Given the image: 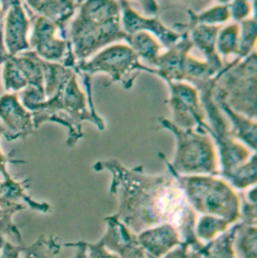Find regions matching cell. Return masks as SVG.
<instances>
[{
  "label": "cell",
  "instance_id": "obj_22",
  "mask_svg": "<svg viewBox=\"0 0 257 258\" xmlns=\"http://www.w3.org/2000/svg\"><path fill=\"white\" fill-rule=\"evenodd\" d=\"M238 227L239 221L212 241L204 243L200 251L203 258H237L234 249V240Z\"/></svg>",
  "mask_w": 257,
  "mask_h": 258
},
{
  "label": "cell",
  "instance_id": "obj_33",
  "mask_svg": "<svg viewBox=\"0 0 257 258\" xmlns=\"http://www.w3.org/2000/svg\"><path fill=\"white\" fill-rule=\"evenodd\" d=\"M18 211L0 206V235H8L13 237L18 244H23L21 233L18 227L13 223L12 217Z\"/></svg>",
  "mask_w": 257,
  "mask_h": 258
},
{
  "label": "cell",
  "instance_id": "obj_25",
  "mask_svg": "<svg viewBox=\"0 0 257 258\" xmlns=\"http://www.w3.org/2000/svg\"><path fill=\"white\" fill-rule=\"evenodd\" d=\"M234 223L224 218L212 215H201L196 220L195 234L201 242L207 243L225 232Z\"/></svg>",
  "mask_w": 257,
  "mask_h": 258
},
{
  "label": "cell",
  "instance_id": "obj_8",
  "mask_svg": "<svg viewBox=\"0 0 257 258\" xmlns=\"http://www.w3.org/2000/svg\"><path fill=\"white\" fill-rule=\"evenodd\" d=\"M166 84L169 88L167 102L172 112V120L170 121L182 129L207 133L208 125L196 88L183 81L167 82Z\"/></svg>",
  "mask_w": 257,
  "mask_h": 258
},
{
  "label": "cell",
  "instance_id": "obj_28",
  "mask_svg": "<svg viewBox=\"0 0 257 258\" xmlns=\"http://www.w3.org/2000/svg\"><path fill=\"white\" fill-rule=\"evenodd\" d=\"M257 23L252 16L239 23V42L236 59L241 60L256 51Z\"/></svg>",
  "mask_w": 257,
  "mask_h": 258
},
{
  "label": "cell",
  "instance_id": "obj_45",
  "mask_svg": "<svg viewBox=\"0 0 257 258\" xmlns=\"http://www.w3.org/2000/svg\"><path fill=\"white\" fill-rule=\"evenodd\" d=\"M249 1H251V2H255V0H249Z\"/></svg>",
  "mask_w": 257,
  "mask_h": 258
},
{
  "label": "cell",
  "instance_id": "obj_37",
  "mask_svg": "<svg viewBox=\"0 0 257 258\" xmlns=\"http://www.w3.org/2000/svg\"><path fill=\"white\" fill-rule=\"evenodd\" d=\"M24 247L23 244H12L4 239L0 251V258H21Z\"/></svg>",
  "mask_w": 257,
  "mask_h": 258
},
{
  "label": "cell",
  "instance_id": "obj_14",
  "mask_svg": "<svg viewBox=\"0 0 257 258\" xmlns=\"http://www.w3.org/2000/svg\"><path fill=\"white\" fill-rule=\"evenodd\" d=\"M181 38L161 53L156 67L155 76L164 82L184 81V70L187 56L193 48L188 30H183Z\"/></svg>",
  "mask_w": 257,
  "mask_h": 258
},
{
  "label": "cell",
  "instance_id": "obj_1",
  "mask_svg": "<svg viewBox=\"0 0 257 258\" xmlns=\"http://www.w3.org/2000/svg\"><path fill=\"white\" fill-rule=\"evenodd\" d=\"M93 168L111 174L110 194L118 201L115 215L133 233L170 223L179 231L181 242L201 249L203 242L195 234L197 213L170 172L151 175L142 165L127 168L117 159L98 161Z\"/></svg>",
  "mask_w": 257,
  "mask_h": 258
},
{
  "label": "cell",
  "instance_id": "obj_10",
  "mask_svg": "<svg viewBox=\"0 0 257 258\" xmlns=\"http://www.w3.org/2000/svg\"><path fill=\"white\" fill-rule=\"evenodd\" d=\"M122 27L126 34L139 31L149 32L154 35L163 47L169 48L182 36V32L167 26L159 16H147L137 11L128 0H120Z\"/></svg>",
  "mask_w": 257,
  "mask_h": 258
},
{
  "label": "cell",
  "instance_id": "obj_3",
  "mask_svg": "<svg viewBox=\"0 0 257 258\" xmlns=\"http://www.w3.org/2000/svg\"><path fill=\"white\" fill-rule=\"evenodd\" d=\"M31 114L35 130L46 122L66 127L68 129L67 145L70 148L77 146L84 138V122L94 124L100 131L106 129L104 119L96 118L91 113L87 95L80 86L77 74L55 95L37 105Z\"/></svg>",
  "mask_w": 257,
  "mask_h": 258
},
{
  "label": "cell",
  "instance_id": "obj_32",
  "mask_svg": "<svg viewBox=\"0 0 257 258\" xmlns=\"http://www.w3.org/2000/svg\"><path fill=\"white\" fill-rule=\"evenodd\" d=\"M255 2L249 0H231L228 3L230 20L240 23L252 16H255Z\"/></svg>",
  "mask_w": 257,
  "mask_h": 258
},
{
  "label": "cell",
  "instance_id": "obj_13",
  "mask_svg": "<svg viewBox=\"0 0 257 258\" xmlns=\"http://www.w3.org/2000/svg\"><path fill=\"white\" fill-rule=\"evenodd\" d=\"M105 221L107 228L99 241L107 249L119 258H149L140 245L137 234L133 233L115 214L107 216Z\"/></svg>",
  "mask_w": 257,
  "mask_h": 258
},
{
  "label": "cell",
  "instance_id": "obj_12",
  "mask_svg": "<svg viewBox=\"0 0 257 258\" xmlns=\"http://www.w3.org/2000/svg\"><path fill=\"white\" fill-rule=\"evenodd\" d=\"M0 120L3 135L8 141L23 139L35 131L31 112L23 107L16 93L0 97Z\"/></svg>",
  "mask_w": 257,
  "mask_h": 258
},
{
  "label": "cell",
  "instance_id": "obj_38",
  "mask_svg": "<svg viewBox=\"0 0 257 258\" xmlns=\"http://www.w3.org/2000/svg\"><path fill=\"white\" fill-rule=\"evenodd\" d=\"M130 1V0H128ZM137 2L142 8V14L147 16H159L161 6L159 0H132Z\"/></svg>",
  "mask_w": 257,
  "mask_h": 258
},
{
  "label": "cell",
  "instance_id": "obj_9",
  "mask_svg": "<svg viewBox=\"0 0 257 258\" xmlns=\"http://www.w3.org/2000/svg\"><path fill=\"white\" fill-rule=\"evenodd\" d=\"M30 18L29 46L41 59L62 63L72 47L58 26L51 20L31 12L25 6Z\"/></svg>",
  "mask_w": 257,
  "mask_h": 258
},
{
  "label": "cell",
  "instance_id": "obj_27",
  "mask_svg": "<svg viewBox=\"0 0 257 258\" xmlns=\"http://www.w3.org/2000/svg\"><path fill=\"white\" fill-rule=\"evenodd\" d=\"M217 73L205 61L191 54L187 56L184 70V81L194 88L198 85L212 80Z\"/></svg>",
  "mask_w": 257,
  "mask_h": 258
},
{
  "label": "cell",
  "instance_id": "obj_35",
  "mask_svg": "<svg viewBox=\"0 0 257 258\" xmlns=\"http://www.w3.org/2000/svg\"><path fill=\"white\" fill-rule=\"evenodd\" d=\"M240 221L257 225V203L247 201L243 196H240Z\"/></svg>",
  "mask_w": 257,
  "mask_h": 258
},
{
  "label": "cell",
  "instance_id": "obj_26",
  "mask_svg": "<svg viewBox=\"0 0 257 258\" xmlns=\"http://www.w3.org/2000/svg\"><path fill=\"white\" fill-rule=\"evenodd\" d=\"M234 249L237 258H257V225L246 224L239 220Z\"/></svg>",
  "mask_w": 257,
  "mask_h": 258
},
{
  "label": "cell",
  "instance_id": "obj_44",
  "mask_svg": "<svg viewBox=\"0 0 257 258\" xmlns=\"http://www.w3.org/2000/svg\"><path fill=\"white\" fill-rule=\"evenodd\" d=\"M75 1L77 2V4H78V5H80V4H82V3H83L84 1H86V0H75Z\"/></svg>",
  "mask_w": 257,
  "mask_h": 258
},
{
  "label": "cell",
  "instance_id": "obj_16",
  "mask_svg": "<svg viewBox=\"0 0 257 258\" xmlns=\"http://www.w3.org/2000/svg\"><path fill=\"white\" fill-rule=\"evenodd\" d=\"M29 179L24 181H16L12 177L8 180L0 181V206L8 209L21 211L26 208V204L32 210L48 213L51 211V206L46 202L34 200L26 193Z\"/></svg>",
  "mask_w": 257,
  "mask_h": 258
},
{
  "label": "cell",
  "instance_id": "obj_18",
  "mask_svg": "<svg viewBox=\"0 0 257 258\" xmlns=\"http://www.w3.org/2000/svg\"><path fill=\"white\" fill-rule=\"evenodd\" d=\"M213 98L221 112L224 114L230 128L231 135L252 152H256L257 121L249 119L233 111L225 101L214 92Z\"/></svg>",
  "mask_w": 257,
  "mask_h": 258
},
{
  "label": "cell",
  "instance_id": "obj_17",
  "mask_svg": "<svg viewBox=\"0 0 257 258\" xmlns=\"http://www.w3.org/2000/svg\"><path fill=\"white\" fill-rule=\"evenodd\" d=\"M24 5L33 13L54 22L67 38V27L79 5L75 0H24Z\"/></svg>",
  "mask_w": 257,
  "mask_h": 258
},
{
  "label": "cell",
  "instance_id": "obj_6",
  "mask_svg": "<svg viewBox=\"0 0 257 258\" xmlns=\"http://www.w3.org/2000/svg\"><path fill=\"white\" fill-rule=\"evenodd\" d=\"M214 92L236 113L257 120V53L224 63L214 77Z\"/></svg>",
  "mask_w": 257,
  "mask_h": 258
},
{
  "label": "cell",
  "instance_id": "obj_20",
  "mask_svg": "<svg viewBox=\"0 0 257 258\" xmlns=\"http://www.w3.org/2000/svg\"><path fill=\"white\" fill-rule=\"evenodd\" d=\"M124 42L133 49L144 64L154 69H156L159 57L165 49L154 35L145 31L126 34Z\"/></svg>",
  "mask_w": 257,
  "mask_h": 258
},
{
  "label": "cell",
  "instance_id": "obj_15",
  "mask_svg": "<svg viewBox=\"0 0 257 258\" xmlns=\"http://www.w3.org/2000/svg\"><path fill=\"white\" fill-rule=\"evenodd\" d=\"M137 239L149 258H162L181 243L179 231L170 223L143 230Z\"/></svg>",
  "mask_w": 257,
  "mask_h": 258
},
{
  "label": "cell",
  "instance_id": "obj_40",
  "mask_svg": "<svg viewBox=\"0 0 257 258\" xmlns=\"http://www.w3.org/2000/svg\"><path fill=\"white\" fill-rule=\"evenodd\" d=\"M4 16L5 12L3 11L2 7L0 6V64L8 57L5 47H4V42H3V27H4Z\"/></svg>",
  "mask_w": 257,
  "mask_h": 258
},
{
  "label": "cell",
  "instance_id": "obj_7",
  "mask_svg": "<svg viewBox=\"0 0 257 258\" xmlns=\"http://www.w3.org/2000/svg\"><path fill=\"white\" fill-rule=\"evenodd\" d=\"M155 69L144 64L133 49L124 41L106 46L93 56L77 63L75 72L78 76L104 74L111 83L120 84L125 90H131L137 77L142 73L155 76Z\"/></svg>",
  "mask_w": 257,
  "mask_h": 258
},
{
  "label": "cell",
  "instance_id": "obj_36",
  "mask_svg": "<svg viewBox=\"0 0 257 258\" xmlns=\"http://www.w3.org/2000/svg\"><path fill=\"white\" fill-rule=\"evenodd\" d=\"M162 258H203V256L189 244L181 242Z\"/></svg>",
  "mask_w": 257,
  "mask_h": 258
},
{
  "label": "cell",
  "instance_id": "obj_23",
  "mask_svg": "<svg viewBox=\"0 0 257 258\" xmlns=\"http://www.w3.org/2000/svg\"><path fill=\"white\" fill-rule=\"evenodd\" d=\"M239 42V23L227 22L220 26L216 36V51L226 63L236 57Z\"/></svg>",
  "mask_w": 257,
  "mask_h": 258
},
{
  "label": "cell",
  "instance_id": "obj_31",
  "mask_svg": "<svg viewBox=\"0 0 257 258\" xmlns=\"http://www.w3.org/2000/svg\"><path fill=\"white\" fill-rule=\"evenodd\" d=\"M63 246L77 249L73 258H119L117 254L107 249L100 241L96 243H89L86 241L69 242L65 243Z\"/></svg>",
  "mask_w": 257,
  "mask_h": 258
},
{
  "label": "cell",
  "instance_id": "obj_11",
  "mask_svg": "<svg viewBox=\"0 0 257 258\" xmlns=\"http://www.w3.org/2000/svg\"><path fill=\"white\" fill-rule=\"evenodd\" d=\"M30 18L22 0H14L4 16L3 42L6 53L14 56L30 49Z\"/></svg>",
  "mask_w": 257,
  "mask_h": 258
},
{
  "label": "cell",
  "instance_id": "obj_19",
  "mask_svg": "<svg viewBox=\"0 0 257 258\" xmlns=\"http://www.w3.org/2000/svg\"><path fill=\"white\" fill-rule=\"evenodd\" d=\"M220 26L198 24L188 29L193 47H197L204 55V60L218 74L224 66L216 51V36Z\"/></svg>",
  "mask_w": 257,
  "mask_h": 258
},
{
  "label": "cell",
  "instance_id": "obj_4",
  "mask_svg": "<svg viewBox=\"0 0 257 258\" xmlns=\"http://www.w3.org/2000/svg\"><path fill=\"white\" fill-rule=\"evenodd\" d=\"M168 172L176 179L190 207L200 215H212L236 223L240 220V196L222 177L213 175H179L159 153Z\"/></svg>",
  "mask_w": 257,
  "mask_h": 258
},
{
  "label": "cell",
  "instance_id": "obj_2",
  "mask_svg": "<svg viewBox=\"0 0 257 258\" xmlns=\"http://www.w3.org/2000/svg\"><path fill=\"white\" fill-rule=\"evenodd\" d=\"M121 14L120 0H86L79 5L67 27V39L77 63L124 41Z\"/></svg>",
  "mask_w": 257,
  "mask_h": 258
},
{
  "label": "cell",
  "instance_id": "obj_30",
  "mask_svg": "<svg viewBox=\"0 0 257 258\" xmlns=\"http://www.w3.org/2000/svg\"><path fill=\"white\" fill-rule=\"evenodd\" d=\"M2 63V85L6 92L17 93L27 87L25 79L10 56L7 57Z\"/></svg>",
  "mask_w": 257,
  "mask_h": 258
},
{
  "label": "cell",
  "instance_id": "obj_21",
  "mask_svg": "<svg viewBox=\"0 0 257 258\" xmlns=\"http://www.w3.org/2000/svg\"><path fill=\"white\" fill-rule=\"evenodd\" d=\"M186 13L188 14V22L174 24L173 28L175 30L181 32L183 30H188L189 28L198 24L222 26L230 21L228 4L214 3L200 12L187 11Z\"/></svg>",
  "mask_w": 257,
  "mask_h": 258
},
{
  "label": "cell",
  "instance_id": "obj_42",
  "mask_svg": "<svg viewBox=\"0 0 257 258\" xmlns=\"http://www.w3.org/2000/svg\"><path fill=\"white\" fill-rule=\"evenodd\" d=\"M4 94V88H3V85L1 84V80H0V97Z\"/></svg>",
  "mask_w": 257,
  "mask_h": 258
},
{
  "label": "cell",
  "instance_id": "obj_29",
  "mask_svg": "<svg viewBox=\"0 0 257 258\" xmlns=\"http://www.w3.org/2000/svg\"><path fill=\"white\" fill-rule=\"evenodd\" d=\"M62 243L53 235H41L34 243L25 246L22 253L24 258H56Z\"/></svg>",
  "mask_w": 257,
  "mask_h": 258
},
{
  "label": "cell",
  "instance_id": "obj_5",
  "mask_svg": "<svg viewBox=\"0 0 257 258\" xmlns=\"http://www.w3.org/2000/svg\"><path fill=\"white\" fill-rule=\"evenodd\" d=\"M163 129L175 138V153L172 161L166 157L169 166L179 175L219 174L217 150L212 138L204 132L182 129L165 118L158 119Z\"/></svg>",
  "mask_w": 257,
  "mask_h": 258
},
{
  "label": "cell",
  "instance_id": "obj_34",
  "mask_svg": "<svg viewBox=\"0 0 257 258\" xmlns=\"http://www.w3.org/2000/svg\"><path fill=\"white\" fill-rule=\"evenodd\" d=\"M169 6L183 8L187 11L200 12L215 3L214 0H164Z\"/></svg>",
  "mask_w": 257,
  "mask_h": 258
},
{
  "label": "cell",
  "instance_id": "obj_43",
  "mask_svg": "<svg viewBox=\"0 0 257 258\" xmlns=\"http://www.w3.org/2000/svg\"><path fill=\"white\" fill-rule=\"evenodd\" d=\"M3 241H4V237L2 235H0V251H1V248H2V244H3Z\"/></svg>",
  "mask_w": 257,
  "mask_h": 258
},
{
  "label": "cell",
  "instance_id": "obj_41",
  "mask_svg": "<svg viewBox=\"0 0 257 258\" xmlns=\"http://www.w3.org/2000/svg\"><path fill=\"white\" fill-rule=\"evenodd\" d=\"M215 3H219V4H228L231 0H214Z\"/></svg>",
  "mask_w": 257,
  "mask_h": 258
},
{
  "label": "cell",
  "instance_id": "obj_24",
  "mask_svg": "<svg viewBox=\"0 0 257 258\" xmlns=\"http://www.w3.org/2000/svg\"><path fill=\"white\" fill-rule=\"evenodd\" d=\"M235 190H246L257 183L256 152L242 165L222 176Z\"/></svg>",
  "mask_w": 257,
  "mask_h": 258
},
{
  "label": "cell",
  "instance_id": "obj_39",
  "mask_svg": "<svg viewBox=\"0 0 257 258\" xmlns=\"http://www.w3.org/2000/svg\"><path fill=\"white\" fill-rule=\"evenodd\" d=\"M3 135V128L0 125V136ZM22 161H16L13 159L8 158L6 155H4V153H2L1 149H0V174L3 177V180H8L11 178V175L9 174L8 170H7V165L9 163H21Z\"/></svg>",
  "mask_w": 257,
  "mask_h": 258
}]
</instances>
